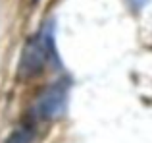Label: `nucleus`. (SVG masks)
I'll list each match as a JSON object with an SVG mask.
<instances>
[{
	"label": "nucleus",
	"mask_w": 152,
	"mask_h": 143,
	"mask_svg": "<svg viewBox=\"0 0 152 143\" xmlns=\"http://www.w3.org/2000/svg\"><path fill=\"white\" fill-rule=\"evenodd\" d=\"M67 91L69 85L66 81L52 83L48 89L41 95L37 102V112L41 118H58L67 105Z\"/></svg>",
	"instance_id": "f03ea898"
},
{
	"label": "nucleus",
	"mask_w": 152,
	"mask_h": 143,
	"mask_svg": "<svg viewBox=\"0 0 152 143\" xmlns=\"http://www.w3.org/2000/svg\"><path fill=\"white\" fill-rule=\"evenodd\" d=\"M56 45H54V33L52 27H42L37 35L27 39L25 46L21 50V58H19L18 74L21 77H33V75L41 74L48 62L56 60Z\"/></svg>",
	"instance_id": "f257e3e1"
},
{
	"label": "nucleus",
	"mask_w": 152,
	"mask_h": 143,
	"mask_svg": "<svg viewBox=\"0 0 152 143\" xmlns=\"http://www.w3.org/2000/svg\"><path fill=\"white\" fill-rule=\"evenodd\" d=\"M131 2H133V6H135V8H141V6H145L148 0H131Z\"/></svg>",
	"instance_id": "20e7f679"
},
{
	"label": "nucleus",
	"mask_w": 152,
	"mask_h": 143,
	"mask_svg": "<svg viewBox=\"0 0 152 143\" xmlns=\"http://www.w3.org/2000/svg\"><path fill=\"white\" fill-rule=\"evenodd\" d=\"M6 143H33V128H29V126L18 128L15 132H12Z\"/></svg>",
	"instance_id": "7ed1b4c3"
}]
</instances>
